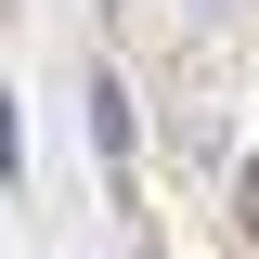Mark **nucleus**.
Returning <instances> with one entry per match:
<instances>
[{
	"instance_id": "1",
	"label": "nucleus",
	"mask_w": 259,
	"mask_h": 259,
	"mask_svg": "<svg viewBox=\"0 0 259 259\" xmlns=\"http://www.w3.org/2000/svg\"><path fill=\"white\" fill-rule=\"evenodd\" d=\"M233 207H246V233H259V156H246V182H233Z\"/></svg>"
}]
</instances>
